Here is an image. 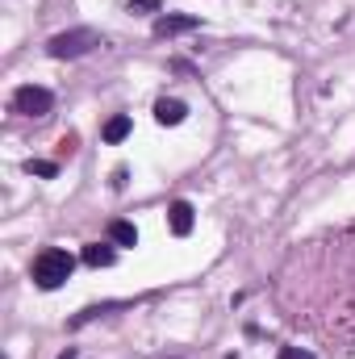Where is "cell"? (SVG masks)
Returning <instances> with one entry per match:
<instances>
[{
  "mask_svg": "<svg viewBox=\"0 0 355 359\" xmlns=\"http://www.w3.org/2000/svg\"><path fill=\"white\" fill-rule=\"evenodd\" d=\"M25 172H29V176H42V180H51L55 172H59V168H55V163H46V159H29V163H25Z\"/></svg>",
  "mask_w": 355,
  "mask_h": 359,
  "instance_id": "8fae6325",
  "label": "cell"
},
{
  "mask_svg": "<svg viewBox=\"0 0 355 359\" xmlns=\"http://www.w3.org/2000/svg\"><path fill=\"white\" fill-rule=\"evenodd\" d=\"M72 271H76V259H72L63 247H46V251L34 259L29 276H34V284H38L42 292H55V288H63V284L72 280Z\"/></svg>",
  "mask_w": 355,
  "mask_h": 359,
  "instance_id": "7a4b0ae2",
  "label": "cell"
},
{
  "mask_svg": "<svg viewBox=\"0 0 355 359\" xmlns=\"http://www.w3.org/2000/svg\"><path fill=\"white\" fill-rule=\"evenodd\" d=\"M280 309L293 326L351 347L355 343V222L305 243L280 271Z\"/></svg>",
  "mask_w": 355,
  "mask_h": 359,
  "instance_id": "6da1fadb",
  "label": "cell"
},
{
  "mask_svg": "<svg viewBox=\"0 0 355 359\" xmlns=\"http://www.w3.org/2000/svg\"><path fill=\"white\" fill-rule=\"evenodd\" d=\"M109 243H113V247H138V230H134L130 222H113V226H109Z\"/></svg>",
  "mask_w": 355,
  "mask_h": 359,
  "instance_id": "9c48e42d",
  "label": "cell"
},
{
  "mask_svg": "<svg viewBox=\"0 0 355 359\" xmlns=\"http://www.w3.org/2000/svg\"><path fill=\"white\" fill-rule=\"evenodd\" d=\"M201 25V17H188V13H163L159 21H155V38H176V34H188V29H196Z\"/></svg>",
  "mask_w": 355,
  "mask_h": 359,
  "instance_id": "5b68a950",
  "label": "cell"
},
{
  "mask_svg": "<svg viewBox=\"0 0 355 359\" xmlns=\"http://www.w3.org/2000/svg\"><path fill=\"white\" fill-rule=\"evenodd\" d=\"M84 264H88V268H113V264H117V251H113L109 243H88V247H84Z\"/></svg>",
  "mask_w": 355,
  "mask_h": 359,
  "instance_id": "ba28073f",
  "label": "cell"
},
{
  "mask_svg": "<svg viewBox=\"0 0 355 359\" xmlns=\"http://www.w3.org/2000/svg\"><path fill=\"white\" fill-rule=\"evenodd\" d=\"M126 134H130V117H126V113H117V117L105 126V142H121Z\"/></svg>",
  "mask_w": 355,
  "mask_h": 359,
  "instance_id": "30bf717a",
  "label": "cell"
},
{
  "mask_svg": "<svg viewBox=\"0 0 355 359\" xmlns=\"http://www.w3.org/2000/svg\"><path fill=\"white\" fill-rule=\"evenodd\" d=\"M59 359H76V347H67V351H63Z\"/></svg>",
  "mask_w": 355,
  "mask_h": 359,
  "instance_id": "5bb4252c",
  "label": "cell"
},
{
  "mask_svg": "<svg viewBox=\"0 0 355 359\" xmlns=\"http://www.w3.org/2000/svg\"><path fill=\"white\" fill-rule=\"evenodd\" d=\"M51 109H55V96L42 84H21L13 92V113H21V117H46Z\"/></svg>",
  "mask_w": 355,
  "mask_h": 359,
  "instance_id": "277c9868",
  "label": "cell"
},
{
  "mask_svg": "<svg viewBox=\"0 0 355 359\" xmlns=\"http://www.w3.org/2000/svg\"><path fill=\"white\" fill-rule=\"evenodd\" d=\"M168 226H172V234H176V238L192 234V205H188V201H176V205L168 209Z\"/></svg>",
  "mask_w": 355,
  "mask_h": 359,
  "instance_id": "52a82bcc",
  "label": "cell"
},
{
  "mask_svg": "<svg viewBox=\"0 0 355 359\" xmlns=\"http://www.w3.org/2000/svg\"><path fill=\"white\" fill-rule=\"evenodd\" d=\"M159 0H130V13H155Z\"/></svg>",
  "mask_w": 355,
  "mask_h": 359,
  "instance_id": "7c38bea8",
  "label": "cell"
},
{
  "mask_svg": "<svg viewBox=\"0 0 355 359\" xmlns=\"http://www.w3.org/2000/svg\"><path fill=\"white\" fill-rule=\"evenodd\" d=\"M100 38H96V29H67V34H55L51 42H46V50L55 55V59H80V55H88L92 46H96Z\"/></svg>",
  "mask_w": 355,
  "mask_h": 359,
  "instance_id": "3957f363",
  "label": "cell"
},
{
  "mask_svg": "<svg viewBox=\"0 0 355 359\" xmlns=\"http://www.w3.org/2000/svg\"><path fill=\"white\" fill-rule=\"evenodd\" d=\"M184 117H188V104L176 100V96H163V100L155 104V121H159V126H180Z\"/></svg>",
  "mask_w": 355,
  "mask_h": 359,
  "instance_id": "8992f818",
  "label": "cell"
},
{
  "mask_svg": "<svg viewBox=\"0 0 355 359\" xmlns=\"http://www.w3.org/2000/svg\"><path fill=\"white\" fill-rule=\"evenodd\" d=\"M280 359H314L305 347H280Z\"/></svg>",
  "mask_w": 355,
  "mask_h": 359,
  "instance_id": "4fadbf2b",
  "label": "cell"
}]
</instances>
